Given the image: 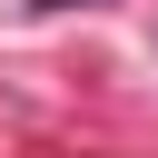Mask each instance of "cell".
<instances>
[{"mask_svg":"<svg viewBox=\"0 0 158 158\" xmlns=\"http://www.w3.org/2000/svg\"><path fill=\"white\" fill-rule=\"evenodd\" d=\"M40 10H89V0H40Z\"/></svg>","mask_w":158,"mask_h":158,"instance_id":"1","label":"cell"}]
</instances>
